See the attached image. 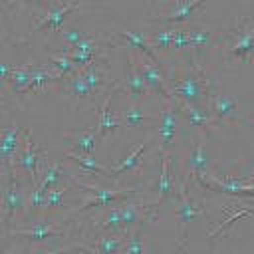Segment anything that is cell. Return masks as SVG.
I'll return each instance as SVG.
<instances>
[{"label":"cell","instance_id":"obj_18","mask_svg":"<svg viewBox=\"0 0 254 254\" xmlns=\"http://www.w3.org/2000/svg\"><path fill=\"white\" fill-rule=\"evenodd\" d=\"M204 139H206V133H200V137L196 139L194 147H192V153L189 157V163H187V169L189 173H194V175H208L212 169H210V161H208V155L204 151Z\"/></svg>","mask_w":254,"mask_h":254},{"label":"cell","instance_id":"obj_17","mask_svg":"<svg viewBox=\"0 0 254 254\" xmlns=\"http://www.w3.org/2000/svg\"><path fill=\"white\" fill-rule=\"evenodd\" d=\"M157 153L161 155V175H159V185H157V198H155V206H159L165 198L175 194V181H171V171H169V151L157 149Z\"/></svg>","mask_w":254,"mask_h":254},{"label":"cell","instance_id":"obj_6","mask_svg":"<svg viewBox=\"0 0 254 254\" xmlns=\"http://www.w3.org/2000/svg\"><path fill=\"white\" fill-rule=\"evenodd\" d=\"M179 131V109L173 99H161V113H159V141L157 149L169 151L175 145V137Z\"/></svg>","mask_w":254,"mask_h":254},{"label":"cell","instance_id":"obj_20","mask_svg":"<svg viewBox=\"0 0 254 254\" xmlns=\"http://www.w3.org/2000/svg\"><path fill=\"white\" fill-rule=\"evenodd\" d=\"M64 89H65V95H67L69 99H73L77 105H79L81 101L93 97V93H91V89H89V85H87V81H85V77H83L81 71H75L73 75H69V77L64 81Z\"/></svg>","mask_w":254,"mask_h":254},{"label":"cell","instance_id":"obj_12","mask_svg":"<svg viewBox=\"0 0 254 254\" xmlns=\"http://www.w3.org/2000/svg\"><path fill=\"white\" fill-rule=\"evenodd\" d=\"M210 115L222 125V127H228L230 123H240L242 119L238 117L236 113V99L230 97V95H224V93H212L210 99H208V107Z\"/></svg>","mask_w":254,"mask_h":254},{"label":"cell","instance_id":"obj_25","mask_svg":"<svg viewBox=\"0 0 254 254\" xmlns=\"http://www.w3.org/2000/svg\"><path fill=\"white\" fill-rule=\"evenodd\" d=\"M173 36H175V26H165V28H157L149 36V42L153 48L167 50V48H173Z\"/></svg>","mask_w":254,"mask_h":254},{"label":"cell","instance_id":"obj_31","mask_svg":"<svg viewBox=\"0 0 254 254\" xmlns=\"http://www.w3.org/2000/svg\"><path fill=\"white\" fill-rule=\"evenodd\" d=\"M250 121H254V117H250Z\"/></svg>","mask_w":254,"mask_h":254},{"label":"cell","instance_id":"obj_27","mask_svg":"<svg viewBox=\"0 0 254 254\" xmlns=\"http://www.w3.org/2000/svg\"><path fill=\"white\" fill-rule=\"evenodd\" d=\"M212 38V30L208 26H190V42L192 48H200L204 44H208Z\"/></svg>","mask_w":254,"mask_h":254},{"label":"cell","instance_id":"obj_16","mask_svg":"<svg viewBox=\"0 0 254 254\" xmlns=\"http://www.w3.org/2000/svg\"><path fill=\"white\" fill-rule=\"evenodd\" d=\"M117 89H121V83H115L111 89H107V93H105V97H103V103H101V107H99V121H97V133L101 135V137H105V135H109V133H113V131H117L123 123L115 117V113L111 111V99H113V95H115V91Z\"/></svg>","mask_w":254,"mask_h":254},{"label":"cell","instance_id":"obj_21","mask_svg":"<svg viewBox=\"0 0 254 254\" xmlns=\"http://www.w3.org/2000/svg\"><path fill=\"white\" fill-rule=\"evenodd\" d=\"M157 115L145 111L141 105H137L135 101H129L127 107H125V113H123V119L121 123L127 125V127H147L151 123H157Z\"/></svg>","mask_w":254,"mask_h":254},{"label":"cell","instance_id":"obj_9","mask_svg":"<svg viewBox=\"0 0 254 254\" xmlns=\"http://www.w3.org/2000/svg\"><path fill=\"white\" fill-rule=\"evenodd\" d=\"M20 133H24V127L12 123L10 127H4L2 129V139H0V155H2V165H4V171L10 175L14 173V165H12V159L16 161L22 147H24V139H20Z\"/></svg>","mask_w":254,"mask_h":254},{"label":"cell","instance_id":"obj_1","mask_svg":"<svg viewBox=\"0 0 254 254\" xmlns=\"http://www.w3.org/2000/svg\"><path fill=\"white\" fill-rule=\"evenodd\" d=\"M212 81L206 77V73L200 69L196 62H192V69H189L179 79L171 81L169 89L175 101L196 105V107H208V99L212 95Z\"/></svg>","mask_w":254,"mask_h":254},{"label":"cell","instance_id":"obj_26","mask_svg":"<svg viewBox=\"0 0 254 254\" xmlns=\"http://www.w3.org/2000/svg\"><path fill=\"white\" fill-rule=\"evenodd\" d=\"M121 254H145V238H143L141 228H133L127 232L125 248Z\"/></svg>","mask_w":254,"mask_h":254},{"label":"cell","instance_id":"obj_29","mask_svg":"<svg viewBox=\"0 0 254 254\" xmlns=\"http://www.w3.org/2000/svg\"><path fill=\"white\" fill-rule=\"evenodd\" d=\"M67 250V246H64V248H48V250H44V252H40V254H62V252H65Z\"/></svg>","mask_w":254,"mask_h":254},{"label":"cell","instance_id":"obj_15","mask_svg":"<svg viewBox=\"0 0 254 254\" xmlns=\"http://www.w3.org/2000/svg\"><path fill=\"white\" fill-rule=\"evenodd\" d=\"M64 137L69 147H73L77 153L83 155H93L101 139L97 129H73V131H65Z\"/></svg>","mask_w":254,"mask_h":254},{"label":"cell","instance_id":"obj_23","mask_svg":"<svg viewBox=\"0 0 254 254\" xmlns=\"http://www.w3.org/2000/svg\"><path fill=\"white\" fill-rule=\"evenodd\" d=\"M65 157L71 159L77 167H81L85 173H91V175H105V177H113L111 171L107 167H103L93 155H83V153H77V151H71V149H65Z\"/></svg>","mask_w":254,"mask_h":254},{"label":"cell","instance_id":"obj_10","mask_svg":"<svg viewBox=\"0 0 254 254\" xmlns=\"http://www.w3.org/2000/svg\"><path fill=\"white\" fill-rule=\"evenodd\" d=\"M81 8V2H54L50 4V8L46 10V14L36 22L34 26V32H40V30H52V32H58L65 26V18L73 12V10H79Z\"/></svg>","mask_w":254,"mask_h":254},{"label":"cell","instance_id":"obj_19","mask_svg":"<svg viewBox=\"0 0 254 254\" xmlns=\"http://www.w3.org/2000/svg\"><path fill=\"white\" fill-rule=\"evenodd\" d=\"M153 139V135L151 133H147L145 137H143V141L141 143H137V147L123 159V161H119V163H115V165H111L109 167V171H111V175L113 177H117V175H121V173H129V171H133L139 163H141V157H143V153H145V149L149 147V141Z\"/></svg>","mask_w":254,"mask_h":254},{"label":"cell","instance_id":"obj_3","mask_svg":"<svg viewBox=\"0 0 254 254\" xmlns=\"http://www.w3.org/2000/svg\"><path fill=\"white\" fill-rule=\"evenodd\" d=\"M175 196H177V202H175V216L179 220L177 224V232H179V246L185 244L187 240V230H189V224L192 220H196L200 214H204V206L200 202H194L190 200V196L187 194L185 190V181H181L175 189Z\"/></svg>","mask_w":254,"mask_h":254},{"label":"cell","instance_id":"obj_28","mask_svg":"<svg viewBox=\"0 0 254 254\" xmlns=\"http://www.w3.org/2000/svg\"><path fill=\"white\" fill-rule=\"evenodd\" d=\"M62 36H64V40L69 44V48H75L79 42H83L87 36L77 28V26H73V24H65L64 28H62Z\"/></svg>","mask_w":254,"mask_h":254},{"label":"cell","instance_id":"obj_14","mask_svg":"<svg viewBox=\"0 0 254 254\" xmlns=\"http://www.w3.org/2000/svg\"><path fill=\"white\" fill-rule=\"evenodd\" d=\"M16 238H24L30 242H48L54 238H64L65 232L62 228L56 226V222H36L30 228H22V230H12L10 232Z\"/></svg>","mask_w":254,"mask_h":254},{"label":"cell","instance_id":"obj_4","mask_svg":"<svg viewBox=\"0 0 254 254\" xmlns=\"http://www.w3.org/2000/svg\"><path fill=\"white\" fill-rule=\"evenodd\" d=\"M44 155H46V151H44V149H36V143H34V139H32V131L26 129V131H24V147H22L18 159H16L14 173H16V169L22 171V173L28 177V181H30V189L40 181V175H42V173L38 171V165L46 161Z\"/></svg>","mask_w":254,"mask_h":254},{"label":"cell","instance_id":"obj_5","mask_svg":"<svg viewBox=\"0 0 254 254\" xmlns=\"http://www.w3.org/2000/svg\"><path fill=\"white\" fill-rule=\"evenodd\" d=\"M26 192H24V183L18 179V175L10 173L8 179L4 181V190H2V220L8 224L14 220L26 206Z\"/></svg>","mask_w":254,"mask_h":254},{"label":"cell","instance_id":"obj_11","mask_svg":"<svg viewBox=\"0 0 254 254\" xmlns=\"http://www.w3.org/2000/svg\"><path fill=\"white\" fill-rule=\"evenodd\" d=\"M137 60H139L141 73H143V77L147 79V83H149L151 91H157L163 99H173L171 89H169L167 79H165V71L161 69V65H159V64H155L149 56H145V54H141V52H139V58H137Z\"/></svg>","mask_w":254,"mask_h":254},{"label":"cell","instance_id":"obj_24","mask_svg":"<svg viewBox=\"0 0 254 254\" xmlns=\"http://www.w3.org/2000/svg\"><path fill=\"white\" fill-rule=\"evenodd\" d=\"M65 194H67V189H65V187L50 189L48 194H46V204H44V208H46L48 212H52V210H64V208L67 206Z\"/></svg>","mask_w":254,"mask_h":254},{"label":"cell","instance_id":"obj_7","mask_svg":"<svg viewBox=\"0 0 254 254\" xmlns=\"http://www.w3.org/2000/svg\"><path fill=\"white\" fill-rule=\"evenodd\" d=\"M230 58L246 62L250 54H254V18L242 20L230 34V42L226 46Z\"/></svg>","mask_w":254,"mask_h":254},{"label":"cell","instance_id":"obj_2","mask_svg":"<svg viewBox=\"0 0 254 254\" xmlns=\"http://www.w3.org/2000/svg\"><path fill=\"white\" fill-rule=\"evenodd\" d=\"M77 185L91 192V196L87 200H83L81 208H77V214H83V212H87L91 208H99V206H117V204H121L123 200H127L129 196L137 194L143 189V187L109 189V187H103V185H97V183H83V181H77Z\"/></svg>","mask_w":254,"mask_h":254},{"label":"cell","instance_id":"obj_22","mask_svg":"<svg viewBox=\"0 0 254 254\" xmlns=\"http://www.w3.org/2000/svg\"><path fill=\"white\" fill-rule=\"evenodd\" d=\"M123 248H125L123 232H105L93 242L91 252L93 254H121Z\"/></svg>","mask_w":254,"mask_h":254},{"label":"cell","instance_id":"obj_13","mask_svg":"<svg viewBox=\"0 0 254 254\" xmlns=\"http://www.w3.org/2000/svg\"><path fill=\"white\" fill-rule=\"evenodd\" d=\"M129 64H131V65H129V71H127L125 79L121 81V89H123V91H127L133 99H137V97L147 95V93L151 91V87H149L147 79H145V77H143V73H141L139 60L135 58L133 48H129Z\"/></svg>","mask_w":254,"mask_h":254},{"label":"cell","instance_id":"obj_30","mask_svg":"<svg viewBox=\"0 0 254 254\" xmlns=\"http://www.w3.org/2000/svg\"><path fill=\"white\" fill-rule=\"evenodd\" d=\"M212 254H220V252H212Z\"/></svg>","mask_w":254,"mask_h":254},{"label":"cell","instance_id":"obj_8","mask_svg":"<svg viewBox=\"0 0 254 254\" xmlns=\"http://www.w3.org/2000/svg\"><path fill=\"white\" fill-rule=\"evenodd\" d=\"M204 6V0H185V2H169L163 4L165 12L157 14L155 18H151L157 24H167V26H181L185 24L189 18L194 16V12L198 8Z\"/></svg>","mask_w":254,"mask_h":254}]
</instances>
